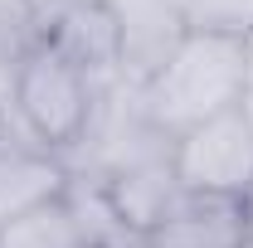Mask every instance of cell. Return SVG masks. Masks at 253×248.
Returning a JSON list of instances; mask_svg holds the SVG:
<instances>
[{
	"instance_id": "cell-1",
	"label": "cell",
	"mask_w": 253,
	"mask_h": 248,
	"mask_svg": "<svg viewBox=\"0 0 253 248\" xmlns=\"http://www.w3.org/2000/svg\"><path fill=\"white\" fill-rule=\"evenodd\" d=\"M249 25H190L161 54L141 88V112L156 126V136L175 141L190 126L234 112L249 83Z\"/></svg>"
},
{
	"instance_id": "cell-2",
	"label": "cell",
	"mask_w": 253,
	"mask_h": 248,
	"mask_svg": "<svg viewBox=\"0 0 253 248\" xmlns=\"http://www.w3.org/2000/svg\"><path fill=\"white\" fill-rule=\"evenodd\" d=\"M10 107H15V122L30 146L63 156L78 141H88L97 117V88L78 63H68L39 34L10 63Z\"/></svg>"
},
{
	"instance_id": "cell-3",
	"label": "cell",
	"mask_w": 253,
	"mask_h": 248,
	"mask_svg": "<svg viewBox=\"0 0 253 248\" xmlns=\"http://www.w3.org/2000/svg\"><path fill=\"white\" fill-rule=\"evenodd\" d=\"M170 170L190 195H253V122L244 107L210 117L170 141Z\"/></svg>"
},
{
	"instance_id": "cell-4",
	"label": "cell",
	"mask_w": 253,
	"mask_h": 248,
	"mask_svg": "<svg viewBox=\"0 0 253 248\" xmlns=\"http://www.w3.org/2000/svg\"><path fill=\"white\" fill-rule=\"evenodd\" d=\"M253 244V205L234 195H190L136 239V248H249Z\"/></svg>"
},
{
	"instance_id": "cell-5",
	"label": "cell",
	"mask_w": 253,
	"mask_h": 248,
	"mask_svg": "<svg viewBox=\"0 0 253 248\" xmlns=\"http://www.w3.org/2000/svg\"><path fill=\"white\" fill-rule=\"evenodd\" d=\"M180 195V180L170 170V141L161 146H141V151L122 156L107 175H102V200L112 209V224L136 244L151 224H156Z\"/></svg>"
},
{
	"instance_id": "cell-6",
	"label": "cell",
	"mask_w": 253,
	"mask_h": 248,
	"mask_svg": "<svg viewBox=\"0 0 253 248\" xmlns=\"http://www.w3.org/2000/svg\"><path fill=\"white\" fill-rule=\"evenodd\" d=\"M39 34L68 63H78L88 78L112 73L126 54V25H122V15H117L112 0H68L54 15V25L39 30Z\"/></svg>"
},
{
	"instance_id": "cell-7",
	"label": "cell",
	"mask_w": 253,
	"mask_h": 248,
	"mask_svg": "<svg viewBox=\"0 0 253 248\" xmlns=\"http://www.w3.org/2000/svg\"><path fill=\"white\" fill-rule=\"evenodd\" d=\"M68 165L63 156L30 146V141H0V229H10L15 219L34 214L44 205L68 200Z\"/></svg>"
},
{
	"instance_id": "cell-8",
	"label": "cell",
	"mask_w": 253,
	"mask_h": 248,
	"mask_svg": "<svg viewBox=\"0 0 253 248\" xmlns=\"http://www.w3.org/2000/svg\"><path fill=\"white\" fill-rule=\"evenodd\" d=\"M0 248H93V244L78 224V209L59 200V205H44L34 214L15 219L10 229H0Z\"/></svg>"
},
{
	"instance_id": "cell-9",
	"label": "cell",
	"mask_w": 253,
	"mask_h": 248,
	"mask_svg": "<svg viewBox=\"0 0 253 248\" xmlns=\"http://www.w3.org/2000/svg\"><path fill=\"white\" fill-rule=\"evenodd\" d=\"M39 34H30V10L25 0H0V63H15L20 49H30Z\"/></svg>"
},
{
	"instance_id": "cell-10",
	"label": "cell",
	"mask_w": 253,
	"mask_h": 248,
	"mask_svg": "<svg viewBox=\"0 0 253 248\" xmlns=\"http://www.w3.org/2000/svg\"><path fill=\"white\" fill-rule=\"evenodd\" d=\"M5 117H15V107H10V63H0V122Z\"/></svg>"
},
{
	"instance_id": "cell-11",
	"label": "cell",
	"mask_w": 253,
	"mask_h": 248,
	"mask_svg": "<svg viewBox=\"0 0 253 248\" xmlns=\"http://www.w3.org/2000/svg\"><path fill=\"white\" fill-rule=\"evenodd\" d=\"M239 107H244V117L253 122V49H249V83H244V102Z\"/></svg>"
},
{
	"instance_id": "cell-12",
	"label": "cell",
	"mask_w": 253,
	"mask_h": 248,
	"mask_svg": "<svg viewBox=\"0 0 253 248\" xmlns=\"http://www.w3.org/2000/svg\"><path fill=\"white\" fill-rule=\"evenodd\" d=\"M249 205H253V195H249Z\"/></svg>"
},
{
	"instance_id": "cell-13",
	"label": "cell",
	"mask_w": 253,
	"mask_h": 248,
	"mask_svg": "<svg viewBox=\"0 0 253 248\" xmlns=\"http://www.w3.org/2000/svg\"><path fill=\"white\" fill-rule=\"evenodd\" d=\"M249 248H253V244H249Z\"/></svg>"
}]
</instances>
